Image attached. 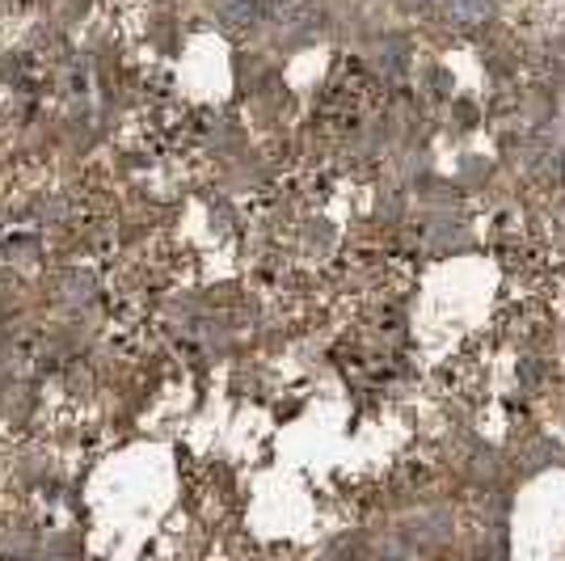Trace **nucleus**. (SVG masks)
Wrapping results in <instances>:
<instances>
[{"instance_id": "obj_3", "label": "nucleus", "mask_w": 565, "mask_h": 561, "mask_svg": "<svg viewBox=\"0 0 565 561\" xmlns=\"http://www.w3.org/2000/svg\"><path fill=\"white\" fill-rule=\"evenodd\" d=\"M498 13V0H444V22L451 30H477Z\"/></svg>"}, {"instance_id": "obj_1", "label": "nucleus", "mask_w": 565, "mask_h": 561, "mask_svg": "<svg viewBox=\"0 0 565 561\" xmlns=\"http://www.w3.org/2000/svg\"><path fill=\"white\" fill-rule=\"evenodd\" d=\"M270 25L282 43H308L326 30V4L321 0H275Z\"/></svg>"}, {"instance_id": "obj_4", "label": "nucleus", "mask_w": 565, "mask_h": 561, "mask_svg": "<svg viewBox=\"0 0 565 561\" xmlns=\"http://www.w3.org/2000/svg\"><path fill=\"white\" fill-rule=\"evenodd\" d=\"M401 13H426L430 9V0H397Z\"/></svg>"}, {"instance_id": "obj_2", "label": "nucleus", "mask_w": 565, "mask_h": 561, "mask_svg": "<svg viewBox=\"0 0 565 561\" xmlns=\"http://www.w3.org/2000/svg\"><path fill=\"white\" fill-rule=\"evenodd\" d=\"M270 4L275 0H215V13L228 30H258L270 22Z\"/></svg>"}]
</instances>
